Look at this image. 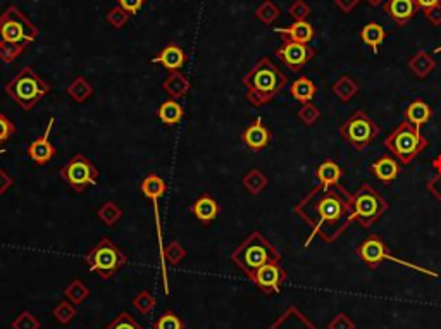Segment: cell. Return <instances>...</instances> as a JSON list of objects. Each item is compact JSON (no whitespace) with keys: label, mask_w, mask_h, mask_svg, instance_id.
<instances>
[{"label":"cell","mask_w":441,"mask_h":329,"mask_svg":"<svg viewBox=\"0 0 441 329\" xmlns=\"http://www.w3.org/2000/svg\"><path fill=\"white\" fill-rule=\"evenodd\" d=\"M426 18L429 19L433 25H441V5H436V8L426 11Z\"/></svg>","instance_id":"49"},{"label":"cell","mask_w":441,"mask_h":329,"mask_svg":"<svg viewBox=\"0 0 441 329\" xmlns=\"http://www.w3.org/2000/svg\"><path fill=\"white\" fill-rule=\"evenodd\" d=\"M83 262L87 264L91 273L97 274L100 280H113L121 269L128 264V256L121 247L111 238L104 236L97 245L91 247L83 257Z\"/></svg>","instance_id":"6"},{"label":"cell","mask_w":441,"mask_h":329,"mask_svg":"<svg viewBox=\"0 0 441 329\" xmlns=\"http://www.w3.org/2000/svg\"><path fill=\"white\" fill-rule=\"evenodd\" d=\"M242 83L247 88V100L256 107L273 102L286 88L288 78L278 69L273 60L262 57L249 73L243 76Z\"/></svg>","instance_id":"3"},{"label":"cell","mask_w":441,"mask_h":329,"mask_svg":"<svg viewBox=\"0 0 441 329\" xmlns=\"http://www.w3.org/2000/svg\"><path fill=\"white\" fill-rule=\"evenodd\" d=\"M154 329H185V321L172 310H164L154 322Z\"/></svg>","instance_id":"39"},{"label":"cell","mask_w":441,"mask_h":329,"mask_svg":"<svg viewBox=\"0 0 441 329\" xmlns=\"http://www.w3.org/2000/svg\"><path fill=\"white\" fill-rule=\"evenodd\" d=\"M357 256L361 257L362 262H364L369 269H378V267L381 266L383 260H388V262L396 264V266L409 267V269H414V271H417V273L426 274V276L434 277V280H436V277H440V274H438L436 271L426 269V267H420V266H417V264L407 262V260H402V259H398V257L392 256V253H389L388 245H386V243L383 242L381 236H378V235L368 236V238H365L364 242L359 245Z\"/></svg>","instance_id":"9"},{"label":"cell","mask_w":441,"mask_h":329,"mask_svg":"<svg viewBox=\"0 0 441 329\" xmlns=\"http://www.w3.org/2000/svg\"><path fill=\"white\" fill-rule=\"evenodd\" d=\"M371 172L376 179H379L385 185H392L400 174H402V166L400 161H396L392 155H381L378 161L371 164Z\"/></svg>","instance_id":"16"},{"label":"cell","mask_w":441,"mask_h":329,"mask_svg":"<svg viewBox=\"0 0 441 329\" xmlns=\"http://www.w3.org/2000/svg\"><path fill=\"white\" fill-rule=\"evenodd\" d=\"M288 274L283 269L280 262H269L257 269L252 276L249 277L264 295H274L280 293L281 286L286 281Z\"/></svg>","instance_id":"12"},{"label":"cell","mask_w":441,"mask_h":329,"mask_svg":"<svg viewBox=\"0 0 441 329\" xmlns=\"http://www.w3.org/2000/svg\"><path fill=\"white\" fill-rule=\"evenodd\" d=\"M38 35V26L18 5H9L0 14V60L12 64Z\"/></svg>","instance_id":"2"},{"label":"cell","mask_w":441,"mask_h":329,"mask_svg":"<svg viewBox=\"0 0 441 329\" xmlns=\"http://www.w3.org/2000/svg\"><path fill=\"white\" fill-rule=\"evenodd\" d=\"M337 2L341 9H345V11H350V9L357 4V0H337Z\"/></svg>","instance_id":"51"},{"label":"cell","mask_w":441,"mask_h":329,"mask_svg":"<svg viewBox=\"0 0 441 329\" xmlns=\"http://www.w3.org/2000/svg\"><path fill=\"white\" fill-rule=\"evenodd\" d=\"M267 329H317L297 307H288Z\"/></svg>","instance_id":"18"},{"label":"cell","mask_w":441,"mask_h":329,"mask_svg":"<svg viewBox=\"0 0 441 329\" xmlns=\"http://www.w3.org/2000/svg\"><path fill=\"white\" fill-rule=\"evenodd\" d=\"M290 93L291 97L297 102L304 104H310L314 100L315 93H317V87H315L314 81L307 76H300L290 84Z\"/></svg>","instance_id":"26"},{"label":"cell","mask_w":441,"mask_h":329,"mask_svg":"<svg viewBox=\"0 0 441 329\" xmlns=\"http://www.w3.org/2000/svg\"><path fill=\"white\" fill-rule=\"evenodd\" d=\"M256 16L260 21L266 23V25H273V23L280 18V8H278L274 2H271V0H266V2H262V4L257 8Z\"/></svg>","instance_id":"40"},{"label":"cell","mask_w":441,"mask_h":329,"mask_svg":"<svg viewBox=\"0 0 441 329\" xmlns=\"http://www.w3.org/2000/svg\"><path fill=\"white\" fill-rule=\"evenodd\" d=\"M154 64H161L169 73H176L186 64V54L178 43H168L157 56L152 59Z\"/></svg>","instance_id":"17"},{"label":"cell","mask_w":441,"mask_h":329,"mask_svg":"<svg viewBox=\"0 0 441 329\" xmlns=\"http://www.w3.org/2000/svg\"><path fill=\"white\" fill-rule=\"evenodd\" d=\"M66 91L76 104H83V102H87L93 95V84L84 76H78L71 81Z\"/></svg>","instance_id":"28"},{"label":"cell","mask_w":441,"mask_h":329,"mask_svg":"<svg viewBox=\"0 0 441 329\" xmlns=\"http://www.w3.org/2000/svg\"><path fill=\"white\" fill-rule=\"evenodd\" d=\"M240 138H242V141L250 148V150L259 152L271 144L273 135H271L269 128L262 123V120L257 117V120H253L252 123L242 131Z\"/></svg>","instance_id":"15"},{"label":"cell","mask_w":441,"mask_h":329,"mask_svg":"<svg viewBox=\"0 0 441 329\" xmlns=\"http://www.w3.org/2000/svg\"><path fill=\"white\" fill-rule=\"evenodd\" d=\"M2 154H5V150H2V148H0V155H2Z\"/></svg>","instance_id":"54"},{"label":"cell","mask_w":441,"mask_h":329,"mask_svg":"<svg viewBox=\"0 0 441 329\" xmlns=\"http://www.w3.org/2000/svg\"><path fill=\"white\" fill-rule=\"evenodd\" d=\"M4 90L23 111H32L52 91V87L32 66H25L9 83H5Z\"/></svg>","instance_id":"5"},{"label":"cell","mask_w":441,"mask_h":329,"mask_svg":"<svg viewBox=\"0 0 441 329\" xmlns=\"http://www.w3.org/2000/svg\"><path fill=\"white\" fill-rule=\"evenodd\" d=\"M431 166H433L434 169V174L431 176V179H427L426 188L427 192L438 200V202H441V154L434 157L433 164Z\"/></svg>","instance_id":"38"},{"label":"cell","mask_w":441,"mask_h":329,"mask_svg":"<svg viewBox=\"0 0 441 329\" xmlns=\"http://www.w3.org/2000/svg\"><path fill=\"white\" fill-rule=\"evenodd\" d=\"M293 212L312 229L304 247H308L314 236L328 243L337 242L354 223L350 193L341 185H317L295 205Z\"/></svg>","instance_id":"1"},{"label":"cell","mask_w":441,"mask_h":329,"mask_svg":"<svg viewBox=\"0 0 441 329\" xmlns=\"http://www.w3.org/2000/svg\"><path fill=\"white\" fill-rule=\"evenodd\" d=\"M276 56L283 60L288 69L298 73L314 57V50L307 43L291 42V40L284 38L283 45L276 50Z\"/></svg>","instance_id":"13"},{"label":"cell","mask_w":441,"mask_h":329,"mask_svg":"<svg viewBox=\"0 0 441 329\" xmlns=\"http://www.w3.org/2000/svg\"><path fill=\"white\" fill-rule=\"evenodd\" d=\"M386 148L400 164H409L427 147V138L420 133V128L414 126L409 121H403L385 141Z\"/></svg>","instance_id":"7"},{"label":"cell","mask_w":441,"mask_h":329,"mask_svg":"<svg viewBox=\"0 0 441 329\" xmlns=\"http://www.w3.org/2000/svg\"><path fill=\"white\" fill-rule=\"evenodd\" d=\"M190 81L181 71H176V73H169V76L166 78L164 83H162V90L169 95L171 98L178 100V98L186 97V93L190 91Z\"/></svg>","instance_id":"23"},{"label":"cell","mask_w":441,"mask_h":329,"mask_svg":"<svg viewBox=\"0 0 441 329\" xmlns=\"http://www.w3.org/2000/svg\"><path fill=\"white\" fill-rule=\"evenodd\" d=\"M328 329H355V324L347 314H338L333 321L329 322Z\"/></svg>","instance_id":"47"},{"label":"cell","mask_w":441,"mask_h":329,"mask_svg":"<svg viewBox=\"0 0 441 329\" xmlns=\"http://www.w3.org/2000/svg\"><path fill=\"white\" fill-rule=\"evenodd\" d=\"M16 133V124L0 111V147Z\"/></svg>","instance_id":"44"},{"label":"cell","mask_w":441,"mask_h":329,"mask_svg":"<svg viewBox=\"0 0 441 329\" xmlns=\"http://www.w3.org/2000/svg\"><path fill=\"white\" fill-rule=\"evenodd\" d=\"M231 260L247 277L269 262H281V252L260 231L250 233L231 253Z\"/></svg>","instance_id":"4"},{"label":"cell","mask_w":441,"mask_h":329,"mask_svg":"<svg viewBox=\"0 0 441 329\" xmlns=\"http://www.w3.org/2000/svg\"><path fill=\"white\" fill-rule=\"evenodd\" d=\"M78 310H76V305L71 304L69 300H63L59 302V304L56 305V307L52 308V315L54 319H56L59 324L63 326H67L71 321H73L74 317H76Z\"/></svg>","instance_id":"35"},{"label":"cell","mask_w":441,"mask_h":329,"mask_svg":"<svg viewBox=\"0 0 441 329\" xmlns=\"http://www.w3.org/2000/svg\"><path fill=\"white\" fill-rule=\"evenodd\" d=\"M12 329H40L42 322L35 317L30 310H23L14 321L11 322Z\"/></svg>","instance_id":"41"},{"label":"cell","mask_w":441,"mask_h":329,"mask_svg":"<svg viewBox=\"0 0 441 329\" xmlns=\"http://www.w3.org/2000/svg\"><path fill=\"white\" fill-rule=\"evenodd\" d=\"M308 12H310V9H308V5L305 4L304 0H297V2L290 8V14L293 16L295 21H305Z\"/></svg>","instance_id":"46"},{"label":"cell","mask_w":441,"mask_h":329,"mask_svg":"<svg viewBox=\"0 0 441 329\" xmlns=\"http://www.w3.org/2000/svg\"><path fill=\"white\" fill-rule=\"evenodd\" d=\"M315 176L321 186H337L340 185V179L343 176V169L335 161H322L315 169Z\"/></svg>","instance_id":"22"},{"label":"cell","mask_w":441,"mask_h":329,"mask_svg":"<svg viewBox=\"0 0 441 329\" xmlns=\"http://www.w3.org/2000/svg\"><path fill=\"white\" fill-rule=\"evenodd\" d=\"M128 19H130V14H128L126 11H123L120 5H116V8H113V9H109L107 14H105V21H107L109 25L116 30L124 28L128 23Z\"/></svg>","instance_id":"42"},{"label":"cell","mask_w":441,"mask_h":329,"mask_svg":"<svg viewBox=\"0 0 441 329\" xmlns=\"http://www.w3.org/2000/svg\"><path fill=\"white\" fill-rule=\"evenodd\" d=\"M369 2H371L372 5H379L383 2V0H369Z\"/></svg>","instance_id":"52"},{"label":"cell","mask_w":441,"mask_h":329,"mask_svg":"<svg viewBox=\"0 0 441 329\" xmlns=\"http://www.w3.org/2000/svg\"><path fill=\"white\" fill-rule=\"evenodd\" d=\"M133 307L137 308L142 315H148L157 307V298L154 297L152 291L142 290L140 293H137V297L133 298Z\"/></svg>","instance_id":"36"},{"label":"cell","mask_w":441,"mask_h":329,"mask_svg":"<svg viewBox=\"0 0 441 329\" xmlns=\"http://www.w3.org/2000/svg\"><path fill=\"white\" fill-rule=\"evenodd\" d=\"M431 117H433V109H431V105L427 102L420 100V98L410 102L409 107L405 109V121H409L410 124H414L417 128L429 123Z\"/></svg>","instance_id":"21"},{"label":"cell","mask_w":441,"mask_h":329,"mask_svg":"<svg viewBox=\"0 0 441 329\" xmlns=\"http://www.w3.org/2000/svg\"><path fill=\"white\" fill-rule=\"evenodd\" d=\"M144 4L145 0H117V5L130 16H137L142 11V8H144Z\"/></svg>","instance_id":"45"},{"label":"cell","mask_w":441,"mask_h":329,"mask_svg":"<svg viewBox=\"0 0 441 329\" xmlns=\"http://www.w3.org/2000/svg\"><path fill=\"white\" fill-rule=\"evenodd\" d=\"M379 133H381L379 126L364 111H355L340 126L341 138L359 152L365 150L379 137Z\"/></svg>","instance_id":"10"},{"label":"cell","mask_w":441,"mask_h":329,"mask_svg":"<svg viewBox=\"0 0 441 329\" xmlns=\"http://www.w3.org/2000/svg\"><path fill=\"white\" fill-rule=\"evenodd\" d=\"M104 329H144V326L128 310H121Z\"/></svg>","instance_id":"37"},{"label":"cell","mask_w":441,"mask_h":329,"mask_svg":"<svg viewBox=\"0 0 441 329\" xmlns=\"http://www.w3.org/2000/svg\"><path fill=\"white\" fill-rule=\"evenodd\" d=\"M385 28H383L381 25H378V23H369L361 32L362 42H365L369 47H372L374 52H378V47L385 42Z\"/></svg>","instance_id":"31"},{"label":"cell","mask_w":441,"mask_h":329,"mask_svg":"<svg viewBox=\"0 0 441 329\" xmlns=\"http://www.w3.org/2000/svg\"><path fill=\"white\" fill-rule=\"evenodd\" d=\"M385 11L395 19L398 25H405L414 18L417 11L416 0H386Z\"/></svg>","instance_id":"20"},{"label":"cell","mask_w":441,"mask_h":329,"mask_svg":"<svg viewBox=\"0 0 441 329\" xmlns=\"http://www.w3.org/2000/svg\"><path fill=\"white\" fill-rule=\"evenodd\" d=\"M274 30H276L278 33H281L286 40H291V42H298V43H308L315 35L314 28H312L310 23L307 21H295L293 25L288 26V28H274Z\"/></svg>","instance_id":"24"},{"label":"cell","mask_w":441,"mask_h":329,"mask_svg":"<svg viewBox=\"0 0 441 329\" xmlns=\"http://www.w3.org/2000/svg\"><path fill=\"white\" fill-rule=\"evenodd\" d=\"M319 117H321V111L315 107L314 104H304L298 111V120L305 124V126H312L314 123H317Z\"/></svg>","instance_id":"43"},{"label":"cell","mask_w":441,"mask_h":329,"mask_svg":"<svg viewBox=\"0 0 441 329\" xmlns=\"http://www.w3.org/2000/svg\"><path fill=\"white\" fill-rule=\"evenodd\" d=\"M183 116H185V109L174 98H168V100L162 102L157 111L159 121L164 123L166 126H176L183 120Z\"/></svg>","instance_id":"25"},{"label":"cell","mask_w":441,"mask_h":329,"mask_svg":"<svg viewBox=\"0 0 441 329\" xmlns=\"http://www.w3.org/2000/svg\"><path fill=\"white\" fill-rule=\"evenodd\" d=\"M242 183H243V188H245L250 195H260V193H262V190H266L267 178H266V174L260 171V169L253 168V169H250L245 176H243Z\"/></svg>","instance_id":"29"},{"label":"cell","mask_w":441,"mask_h":329,"mask_svg":"<svg viewBox=\"0 0 441 329\" xmlns=\"http://www.w3.org/2000/svg\"><path fill=\"white\" fill-rule=\"evenodd\" d=\"M350 203L354 210V223H359L362 228H371L389 209V203L368 183L357 192L350 193Z\"/></svg>","instance_id":"8"},{"label":"cell","mask_w":441,"mask_h":329,"mask_svg":"<svg viewBox=\"0 0 441 329\" xmlns=\"http://www.w3.org/2000/svg\"><path fill=\"white\" fill-rule=\"evenodd\" d=\"M54 123H56V117L52 116L49 120V124H47V128H45V131H43L42 137L35 138V140L28 145L30 159L40 166L49 164V162L52 161L57 154L56 147H54L52 141H50V131H52Z\"/></svg>","instance_id":"14"},{"label":"cell","mask_w":441,"mask_h":329,"mask_svg":"<svg viewBox=\"0 0 441 329\" xmlns=\"http://www.w3.org/2000/svg\"><path fill=\"white\" fill-rule=\"evenodd\" d=\"M59 174L76 193H83L88 186L97 185L98 169L90 159L78 154L59 169Z\"/></svg>","instance_id":"11"},{"label":"cell","mask_w":441,"mask_h":329,"mask_svg":"<svg viewBox=\"0 0 441 329\" xmlns=\"http://www.w3.org/2000/svg\"><path fill=\"white\" fill-rule=\"evenodd\" d=\"M64 295H66V300H69L71 304L81 305L90 295V290H88L87 284L81 280H73L66 288H64Z\"/></svg>","instance_id":"32"},{"label":"cell","mask_w":441,"mask_h":329,"mask_svg":"<svg viewBox=\"0 0 441 329\" xmlns=\"http://www.w3.org/2000/svg\"><path fill=\"white\" fill-rule=\"evenodd\" d=\"M333 91L341 102H348V100H352L355 95H357L359 84L355 83L350 76H343V78H340L337 83H335Z\"/></svg>","instance_id":"34"},{"label":"cell","mask_w":441,"mask_h":329,"mask_svg":"<svg viewBox=\"0 0 441 329\" xmlns=\"http://www.w3.org/2000/svg\"><path fill=\"white\" fill-rule=\"evenodd\" d=\"M434 52H441V45L436 47V50H434Z\"/></svg>","instance_id":"53"},{"label":"cell","mask_w":441,"mask_h":329,"mask_svg":"<svg viewBox=\"0 0 441 329\" xmlns=\"http://www.w3.org/2000/svg\"><path fill=\"white\" fill-rule=\"evenodd\" d=\"M220 207L214 196H210L209 193H203L196 198V202L192 205V214L196 217V221L202 226H209L210 223L219 216Z\"/></svg>","instance_id":"19"},{"label":"cell","mask_w":441,"mask_h":329,"mask_svg":"<svg viewBox=\"0 0 441 329\" xmlns=\"http://www.w3.org/2000/svg\"><path fill=\"white\" fill-rule=\"evenodd\" d=\"M171 2H172V0H171Z\"/></svg>","instance_id":"55"},{"label":"cell","mask_w":441,"mask_h":329,"mask_svg":"<svg viewBox=\"0 0 441 329\" xmlns=\"http://www.w3.org/2000/svg\"><path fill=\"white\" fill-rule=\"evenodd\" d=\"M97 217L100 219L102 223H104L105 226H109V228H111V226H116L117 223L123 219V209H121L116 202L109 200V202H105L104 205L98 207Z\"/></svg>","instance_id":"30"},{"label":"cell","mask_w":441,"mask_h":329,"mask_svg":"<svg viewBox=\"0 0 441 329\" xmlns=\"http://www.w3.org/2000/svg\"><path fill=\"white\" fill-rule=\"evenodd\" d=\"M417 8H422L424 11H429V9L440 5V0H416Z\"/></svg>","instance_id":"50"},{"label":"cell","mask_w":441,"mask_h":329,"mask_svg":"<svg viewBox=\"0 0 441 329\" xmlns=\"http://www.w3.org/2000/svg\"><path fill=\"white\" fill-rule=\"evenodd\" d=\"M12 185H14V179L0 168V195H4L9 188H12Z\"/></svg>","instance_id":"48"},{"label":"cell","mask_w":441,"mask_h":329,"mask_svg":"<svg viewBox=\"0 0 441 329\" xmlns=\"http://www.w3.org/2000/svg\"><path fill=\"white\" fill-rule=\"evenodd\" d=\"M166 190H168V185H166L164 179L159 174H155V172H150V174L145 176L144 181L140 183V192L144 193L147 198H150L152 202H154V205L157 203V200L164 195Z\"/></svg>","instance_id":"27"},{"label":"cell","mask_w":441,"mask_h":329,"mask_svg":"<svg viewBox=\"0 0 441 329\" xmlns=\"http://www.w3.org/2000/svg\"><path fill=\"white\" fill-rule=\"evenodd\" d=\"M409 67L412 69L414 74H417L419 78H424V76H427L429 73H433V69L436 67V63H434V60L431 59L426 52H422V50H420V52L417 54L412 60H410Z\"/></svg>","instance_id":"33"}]
</instances>
